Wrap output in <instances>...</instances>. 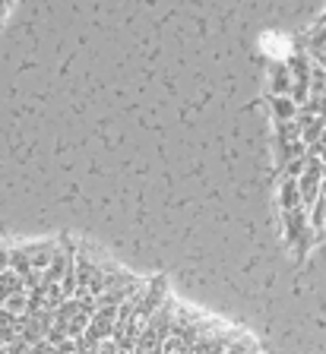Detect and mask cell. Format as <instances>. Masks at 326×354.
Returning <instances> with one entry per match:
<instances>
[{"mask_svg":"<svg viewBox=\"0 0 326 354\" xmlns=\"http://www.w3.org/2000/svg\"><path fill=\"white\" fill-rule=\"evenodd\" d=\"M0 354H260L244 326L76 237L0 241Z\"/></svg>","mask_w":326,"mask_h":354,"instance_id":"obj_1","label":"cell"},{"mask_svg":"<svg viewBox=\"0 0 326 354\" xmlns=\"http://www.w3.org/2000/svg\"><path fill=\"white\" fill-rule=\"evenodd\" d=\"M7 7H10V0H0V19H3V13H7Z\"/></svg>","mask_w":326,"mask_h":354,"instance_id":"obj_3","label":"cell"},{"mask_svg":"<svg viewBox=\"0 0 326 354\" xmlns=\"http://www.w3.org/2000/svg\"><path fill=\"white\" fill-rule=\"evenodd\" d=\"M311 60L295 92L275 102L279 209L295 250L326 241V44H314Z\"/></svg>","mask_w":326,"mask_h":354,"instance_id":"obj_2","label":"cell"}]
</instances>
